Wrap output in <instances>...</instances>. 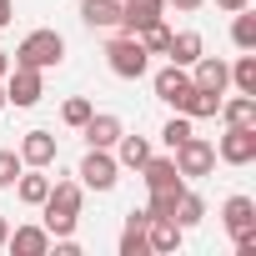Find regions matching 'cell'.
<instances>
[{
    "label": "cell",
    "mask_w": 256,
    "mask_h": 256,
    "mask_svg": "<svg viewBox=\"0 0 256 256\" xmlns=\"http://www.w3.org/2000/svg\"><path fill=\"white\" fill-rule=\"evenodd\" d=\"M40 206H46V231L50 236H70L76 221H80V181H56Z\"/></svg>",
    "instance_id": "1"
},
{
    "label": "cell",
    "mask_w": 256,
    "mask_h": 256,
    "mask_svg": "<svg viewBox=\"0 0 256 256\" xmlns=\"http://www.w3.org/2000/svg\"><path fill=\"white\" fill-rule=\"evenodd\" d=\"M60 56H66V40H60V30H30V36L20 40V50H16V66L50 70V66H60Z\"/></svg>",
    "instance_id": "2"
},
{
    "label": "cell",
    "mask_w": 256,
    "mask_h": 256,
    "mask_svg": "<svg viewBox=\"0 0 256 256\" xmlns=\"http://www.w3.org/2000/svg\"><path fill=\"white\" fill-rule=\"evenodd\" d=\"M106 66H110L120 80H141L146 66H151V56H146V46H141L136 36H116V40L106 46Z\"/></svg>",
    "instance_id": "3"
},
{
    "label": "cell",
    "mask_w": 256,
    "mask_h": 256,
    "mask_svg": "<svg viewBox=\"0 0 256 256\" xmlns=\"http://www.w3.org/2000/svg\"><path fill=\"white\" fill-rule=\"evenodd\" d=\"M171 161H176L181 176H211V171H216V146L201 141V136H186V141L171 151Z\"/></svg>",
    "instance_id": "4"
},
{
    "label": "cell",
    "mask_w": 256,
    "mask_h": 256,
    "mask_svg": "<svg viewBox=\"0 0 256 256\" xmlns=\"http://www.w3.org/2000/svg\"><path fill=\"white\" fill-rule=\"evenodd\" d=\"M40 96H46V80H40L36 66H10V70H6V100H10V106L26 110V106H36Z\"/></svg>",
    "instance_id": "5"
},
{
    "label": "cell",
    "mask_w": 256,
    "mask_h": 256,
    "mask_svg": "<svg viewBox=\"0 0 256 256\" xmlns=\"http://www.w3.org/2000/svg\"><path fill=\"white\" fill-rule=\"evenodd\" d=\"M216 156H221L226 166H251V161H256V126H226Z\"/></svg>",
    "instance_id": "6"
},
{
    "label": "cell",
    "mask_w": 256,
    "mask_h": 256,
    "mask_svg": "<svg viewBox=\"0 0 256 256\" xmlns=\"http://www.w3.org/2000/svg\"><path fill=\"white\" fill-rule=\"evenodd\" d=\"M116 171H120V166H116V156H106L100 146H90L76 176H80V186H90V191H110V186H116Z\"/></svg>",
    "instance_id": "7"
},
{
    "label": "cell",
    "mask_w": 256,
    "mask_h": 256,
    "mask_svg": "<svg viewBox=\"0 0 256 256\" xmlns=\"http://www.w3.org/2000/svg\"><path fill=\"white\" fill-rule=\"evenodd\" d=\"M166 10V0H120V36H141L146 26H156Z\"/></svg>",
    "instance_id": "8"
},
{
    "label": "cell",
    "mask_w": 256,
    "mask_h": 256,
    "mask_svg": "<svg viewBox=\"0 0 256 256\" xmlns=\"http://www.w3.org/2000/svg\"><path fill=\"white\" fill-rule=\"evenodd\" d=\"M181 231H186V226H181L176 216H146V246L161 251V256L181 246Z\"/></svg>",
    "instance_id": "9"
},
{
    "label": "cell",
    "mask_w": 256,
    "mask_h": 256,
    "mask_svg": "<svg viewBox=\"0 0 256 256\" xmlns=\"http://www.w3.org/2000/svg\"><path fill=\"white\" fill-rule=\"evenodd\" d=\"M191 86L226 96V86H231V66H226V60H216V56H196V76H191Z\"/></svg>",
    "instance_id": "10"
},
{
    "label": "cell",
    "mask_w": 256,
    "mask_h": 256,
    "mask_svg": "<svg viewBox=\"0 0 256 256\" xmlns=\"http://www.w3.org/2000/svg\"><path fill=\"white\" fill-rule=\"evenodd\" d=\"M56 161V136L50 131H26V141H20V166H50Z\"/></svg>",
    "instance_id": "11"
},
{
    "label": "cell",
    "mask_w": 256,
    "mask_h": 256,
    "mask_svg": "<svg viewBox=\"0 0 256 256\" xmlns=\"http://www.w3.org/2000/svg\"><path fill=\"white\" fill-rule=\"evenodd\" d=\"M6 246H10L16 256H46V251H50V231H46V226H16V231L6 236Z\"/></svg>",
    "instance_id": "12"
},
{
    "label": "cell",
    "mask_w": 256,
    "mask_h": 256,
    "mask_svg": "<svg viewBox=\"0 0 256 256\" xmlns=\"http://www.w3.org/2000/svg\"><path fill=\"white\" fill-rule=\"evenodd\" d=\"M141 176H146V186H151V191H166V186H186V176L176 171V161H171V156H146Z\"/></svg>",
    "instance_id": "13"
},
{
    "label": "cell",
    "mask_w": 256,
    "mask_h": 256,
    "mask_svg": "<svg viewBox=\"0 0 256 256\" xmlns=\"http://www.w3.org/2000/svg\"><path fill=\"white\" fill-rule=\"evenodd\" d=\"M221 221H226V231H231V236L256 231V201H251V196H231V201L221 206Z\"/></svg>",
    "instance_id": "14"
},
{
    "label": "cell",
    "mask_w": 256,
    "mask_h": 256,
    "mask_svg": "<svg viewBox=\"0 0 256 256\" xmlns=\"http://www.w3.org/2000/svg\"><path fill=\"white\" fill-rule=\"evenodd\" d=\"M80 131H86V146L110 151V146L120 141V116H96V110H90V120L80 126Z\"/></svg>",
    "instance_id": "15"
},
{
    "label": "cell",
    "mask_w": 256,
    "mask_h": 256,
    "mask_svg": "<svg viewBox=\"0 0 256 256\" xmlns=\"http://www.w3.org/2000/svg\"><path fill=\"white\" fill-rule=\"evenodd\" d=\"M191 90V76H186V66H166V70H156V96L166 100V106H181V96Z\"/></svg>",
    "instance_id": "16"
},
{
    "label": "cell",
    "mask_w": 256,
    "mask_h": 256,
    "mask_svg": "<svg viewBox=\"0 0 256 256\" xmlns=\"http://www.w3.org/2000/svg\"><path fill=\"white\" fill-rule=\"evenodd\" d=\"M80 20L90 30H116L120 26V0H86L80 6Z\"/></svg>",
    "instance_id": "17"
},
{
    "label": "cell",
    "mask_w": 256,
    "mask_h": 256,
    "mask_svg": "<svg viewBox=\"0 0 256 256\" xmlns=\"http://www.w3.org/2000/svg\"><path fill=\"white\" fill-rule=\"evenodd\" d=\"M181 116H191V120H201V116H216L221 110V96L216 90H201V86H191L186 96H181V106H176Z\"/></svg>",
    "instance_id": "18"
},
{
    "label": "cell",
    "mask_w": 256,
    "mask_h": 256,
    "mask_svg": "<svg viewBox=\"0 0 256 256\" xmlns=\"http://www.w3.org/2000/svg\"><path fill=\"white\" fill-rule=\"evenodd\" d=\"M146 211H131V221H126L120 231V256H146Z\"/></svg>",
    "instance_id": "19"
},
{
    "label": "cell",
    "mask_w": 256,
    "mask_h": 256,
    "mask_svg": "<svg viewBox=\"0 0 256 256\" xmlns=\"http://www.w3.org/2000/svg\"><path fill=\"white\" fill-rule=\"evenodd\" d=\"M116 151H120V156H116V166H131V171H141V166H146V156H151V141H146V136H126V131H120Z\"/></svg>",
    "instance_id": "20"
},
{
    "label": "cell",
    "mask_w": 256,
    "mask_h": 256,
    "mask_svg": "<svg viewBox=\"0 0 256 256\" xmlns=\"http://www.w3.org/2000/svg\"><path fill=\"white\" fill-rule=\"evenodd\" d=\"M206 46H201V36L196 30H181V36H171V46H166V56H171V66H196V56H201Z\"/></svg>",
    "instance_id": "21"
},
{
    "label": "cell",
    "mask_w": 256,
    "mask_h": 256,
    "mask_svg": "<svg viewBox=\"0 0 256 256\" xmlns=\"http://www.w3.org/2000/svg\"><path fill=\"white\" fill-rule=\"evenodd\" d=\"M216 116H226V126H256V96L221 100V110H216Z\"/></svg>",
    "instance_id": "22"
},
{
    "label": "cell",
    "mask_w": 256,
    "mask_h": 256,
    "mask_svg": "<svg viewBox=\"0 0 256 256\" xmlns=\"http://www.w3.org/2000/svg\"><path fill=\"white\" fill-rule=\"evenodd\" d=\"M16 191H20L26 206H40V201L50 196V176H40V166H36L30 176H16Z\"/></svg>",
    "instance_id": "23"
},
{
    "label": "cell",
    "mask_w": 256,
    "mask_h": 256,
    "mask_svg": "<svg viewBox=\"0 0 256 256\" xmlns=\"http://www.w3.org/2000/svg\"><path fill=\"white\" fill-rule=\"evenodd\" d=\"M231 40H236V50H256V16H251V10H236Z\"/></svg>",
    "instance_id": "24"
},
{
    "label": "cell",
    "mask_w": 256,
    "mask_h": 256,
    "mask_svg": "<svg viewBox=\"0 0 256 256\" xmlns=\"http://www.w3.org/2000/svg\"><path fill=\"white\" fill-rule=\"evenodd\" d=\"M231 80H236V90H241V96H256V56H251V50L231 66Z\"/></svg>",
    "instance_id": "25"
},
{
    "label": "cell",
    "mask_w": 256,
    "mask_h": 256,
    "mask_svg": "<svg viewBox=\"0 0 256 256\" xmlns=\"http://www.w3.org/2000/svg\"><path fill=\"white\" fill-rule=\"evenodd\" d=\"M176 221H181V226H196V221H206V201H201L196 191H181V201H176Z\"/></svg>",
    "instance_id": "26"
},
{
    "label": "cell",
    "mask_w": 256,
    "mask_h": 256,
    "mask_svg": "<svg viewBox=\"0 0 256 256\" xmlns=\"http://www.w3.org/2000/svg\"><path fill=\"white\" fill-rule=\"evenodd\" d=\"M136 40L146 46V56H166V46H171V30H166V20H156V26H146Z\"/></svg>",
    "instance_id": "27"
},
{
    "label": "cell",
    "mask_w": 256,
    "mask_h": 256,
    "mask_svg": "<svg viewBox=\"0 0 256 256\" xmlns=\"http://www.w3.org/2000/svg\"><path fill=\"white\" fill-rule=\"evenodd\" d=\"M181 191H186V186H166V191H151V206H146V216H176V201H181Z\"/></svg>",
    "instance_id": "28"
},
{
    "label": "cell",
    "mask_w": 256,
    "mask_h": 256,
    "mask_svg": "<svg viewBox=\"0 0 256 256\" xmlns=\"http://www.w3.org/2000/svg\"><path fill=\"white\" fill-rule=\"evenodd\" d=\"M60 120H66V126H76V131H80V126L90 120V100H80V96H70V100L60 106Z\"/></svg>",
    "instance_id": "29"
},
{
    "label": "cell",
    "mask_w": 256,
    "mask_h": 256,
    "mask_svg": "<svg viewBox=\"0 0 256 256\" xmlns=\"http://www.w3.org/2000/svg\"><path fill=\"white\" fill-rule=\"evenodd\" d=\"M20 176V151H0V191H10Z\"/></svg>",
    "instance_id": "30"
},
{
    "label": "cell",
    "mask_w": 256,
    "mask_h": 256,
    "mask_svg": "<svg viewBox=\"0 0 256 256\" xmlns=\"http://www.w3.org/2000/svg\"><path fill=\"white\" fill-rule=\"evenodd\" d=\"M186 136H191V116H176V120H166V131H161V141H166L171 151H176Z\"/></svg>",
    "instance_id": "31"
},
{
    "label": "cell",
    "mask_w": 256,
    "mask_h": 256,
    "mask_svg": "<svg viewBox=\"0 0 256 256\" xmlns=\"http://www.w3.org/2000/svg\"><path fill=\"white\" fill-rule=\"evenodd\" d=\"M56 256H80V246H76L70 236H60V241H56Z\"/></svg>",
    "instance_id": "32"
},
{
    "label": "cell",
    "mask_w": 256,
    "mask_h": 256,
    "mask_svg": "<svg viewBox=\"0 0 256 256\" xmlns=\"http://www.w3.org/2000/svg\"><path fill=\"white\" fill-rule=\"evenodd\" d=\"M216 6H221V10H231V16H236V10H246V0H216Z\"/></svg>",
    "instance_id": "33"
},
{
    "label": "cell",
    "mask_w": 256,
    "mask_h": 256,
    "mask_svg": "<svg viewBox=\"0 0 256 256\" xmlns=\"http://www.w3.org/2000/svg\"><path fill=\"white\" fill-rule=\"evenodd\" d=\"M176 10H201V0H171Z\"/></svg>",
    "instance_id": "34"
},
{
    "label": "cell",
    "mask_w": 256,
    "mask_h": 256,
    "mask_svg": "<svg viewBox=\"0 0 256 256\" xmlns=\"http://www.w3.org/2000/svg\"><path fill=\"white\" fill-rule=\"evenodd\" d=\"M0 26H10V0H0Z\"/></svg>",
    "instance_id": "35"
},
{
    "label": "cell",
    "mask_w": 256,
    "mask_h": 256,
    "mask_svg": "<svg viewBox=\"0 0 256 256\" xmlns=\"http://www.w3.org/2000/svg\"><path fill=\"white\" fill-rule=\"evenodd\" d=\"M6 236H10V221H6V216H0V246H6Z\"/></svg>",
    "instance_id": "36"
},
{
    "label": "cell",
    "mask_w": 256,
    "mask_h": 256,
    "mask_svg": "<svg viewBox=\"0 0 256 256\" xmlns=\"http://www.w3.org/2000/svg\"><path fill=\"white\" fill-rule=\"evenodd\" d=\"M6 70H10V56H6V50H0V80H6Z\"/></svg>",
    "instance_id": "37"
},
{
    "label": "cell",
    "mask_w": 256,
    "mask_h": 256,
    "mask_svg": "<svg viewBox=\"0 0 256 256\" xmlns=\"http://www.w3.org/2000/svg\"><path fill=\"white\" fill-rule=\"evenodd\" d=\"M6 106H10V100H6V80H0V110H6Z\"/></svg>",
    "instance_id": "38"
}]
</instances>
